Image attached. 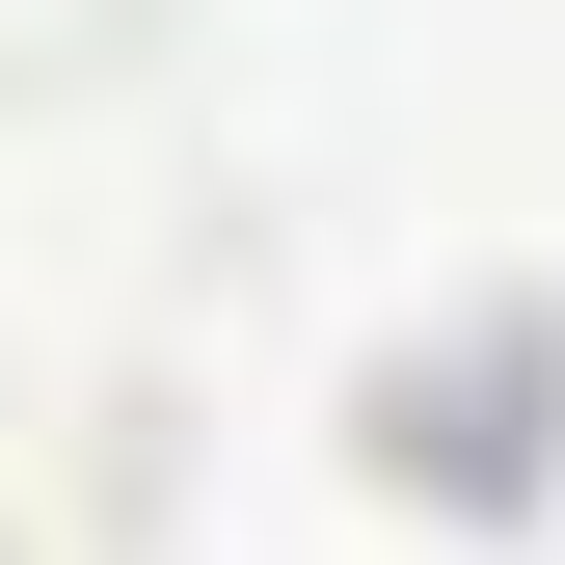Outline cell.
I'll use <instances>...</instances> for the list:
<instances>
[{"instance_id": "obj_1", "label": "cell", "mask_w": 565, "mask_h": 565, "mask_svg": "<svg viewBox=\"0 0 565 565\" xmlns=\"http://www.w3.org/2000/svg\"><path fill=\"white\" fill-rule=\"evenodd\" d=\"M0 565H54V512H28V484H0Z\"/></svg>"}]
</instances>
